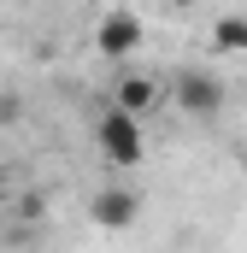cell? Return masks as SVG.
Instances as JSON below:
<instances>
[{
	"mask_svg": "<svg viewBox=\"0 0 247 253\" xmlns=\"http://www.w3.org/2000/svg\"><path fill=\"white\" fill-rule=\"evenodd\" d=\"M100 153L112 159V165H141L147 159V141H141V118H129V112H100Z\"/></svg>",
	"mask_w": 247,
	"mask_h": 253,
	"instance_id": "cell-1",
	"label": "cell"
},
{
	"mask_svg": "<svg viewBox=\"0 0 247 253\" xmlns=\"http://www.w3.org/2000/svg\"><path fill=\"white\" fill-rule=\"evenodd\" d=\"M94 47H100V59H129L135 47H141V18L135 12H106L100 18V30H94Z\"/></svg>",
	"mask_w": 247,
	"mask_h": 253,
	"instance_id": "cell-2",
	"label": "cell"
},
{
	"mask_svg": "<svg viewBox=\"0 0 247 253\" xmlns=\"http://www.w3.org/2000/svg\"><path fill=\"white\" fill-rule=\"evenodd\" d=\"M177 106H183L188 118H212V112L224 106V83H218L212 71H183V77H177Z\"/></svg>",
	"mask_w": 247,
	"mask_h": 253,
	"instance_id": "cell-3",
	"label": "cell"
},
{
	"mask_svg": "<svg viewBox=\"0 0 247 253\" xmlns=\"http://www.w3.org/2000/svg\"><path fill=\"white\" fill-rule=\"evenodd\" d=\"M135 206H141V200H135L129 189H100L88 212H94L100 230H129V224H135Z\"/></svg>",
	"mask_w": 247,
	"mask_h": 253,
	"instance_id": "cell-4",
	"label": "cell"
},
{
	"mask_svg": "<svg viewBox=\"0 0 247 253\" xmlns=\"http://www.w3.org/2000/svg\"><path fill=\"white\" fill-rule=\"evenodd\" d=\"M153 100H159V88H153L147 77H124L118 83V112H129V118H141Z\"/></svg>",
	"mask_w": 247,
	"mask_h": 253,
	"instance_id": "cell-5",
	"label": "cell"
},
{
	"mask_svg": "<svg viewBox=\"0 0 247 253\" xmlns=\"http://www.w3.org/2000/svg\"><path fill=\"white\" fill-rule=\"evenodd\" d=\"M212 47L218 53H247V18L242 12H230V18L212 24Z\"/></svg>",
	"mask_w": 247,
	"mask_h": 253,
	"instance_id": "cell-6",
	"label": "cell"
},
{
	"mask_svg": "<svg viewBox=\"0 0 247 253\" xmlns=\"http://www.w3.org/2000/svg\"><path fill=\"white\" fill-rule=\"evenodd\" d=\"M177 6H194V0H177Z\"/></svg>",
	"mask_w": 247,
	"mask_h": 253,
	"instance_id": "cell-7",
	"label": "cell"
}]
</instances>
